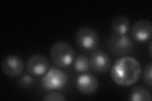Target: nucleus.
<instances>
[{
  "label": "nucleus",
  "mask_w": 152,
  "mask_h": 101,
  "mask_svg": "<svg viewBox=\"0 0 152 101\" xmlns=\"http://www.w3.org/2000/svg\"><path fill=\"white\" fill-rule=\"evenodd\" d=\"M75 39L76 44L86 51L94 49L98 46L99 38L97 32L91 27L80 28L75 33Z\"/></svg>",
  "instance_id": "obj_5"
},
{
  "label": "nucleus",
  "mask_w": 152,
  "mask_h": 101,
  "mask_svg": "<svg viewBox=\"0 0 152 101\" xmlns=\"http://www.w3.org/2000/svg\"><path fill=\"white\" fill-rule=\"evenodd\" d=\"M1 68L3 73L11 78L20 76L24 70V62L20 57L12 54L3 60Z\"/></svg>",
  "instance_id": "obj_6"
},
{
  "label": "nucleus",
  "mask_w": 152,
  "mask_h": 101,
  "mask_svg": "<svg viewBox=\"0 0 152 101\" xmlns=\"http://www.w3.org/2000/svg\"><path fill=\"white\" fill-rule=\"evenodd\" d=\"M49 66L48 60L44 55L39 54L31 56L26 63L28 73L36 77L44 75L49 70Z\"/></svg>",
  "instance_id": "obj_8"
},
{
  "label": "nucleus",
  "mask_w": 152,
  "mask_h": 101,
  "mask_svg": "<svg viewBox=\"0 0 152 101\" xmlns=\"http://www.w3.org/2000/svg\"><path fill=\"white\" fill-rule=\"evenodd\" d=\"M151 71H152V64L151 62H150L147 65L143 71V79L145 84L149 86L150 87H151Z\"/></svg>",
  "instance_id": "obj_16"
},
{
  "label": "nucleus",
  "mask_w": 152,
  "mask_h": 101,
  "mask_svg": "<svg viewBox=\"0 0 152 101\" xmlns=\"http://www.w3.org/2000/svg\"><path fill=\"white\" fill-rule=\"evenodd\" d=\"M51 60L59 68H66L75 60V51L69 43L58 41L53 44L50 51Z\"/></svg>",
  "instance_id": "obj_2"
},
{
  "label": "nucleus",
  "mask_w": 152,
  "mask_h": 101,
  "mask_svg": "<svg viewBox=\"0 0 152 101\" xmlns=\"http://www.w3.org/2000/svg\"><path fill=\"white\" fill-rule=\"evenodd\" d=\"M111 78L121 86H129L136 83L141 74V65L136 59L131 56L118 58L112 66Z\"/></svg>",
  "instance_id": "obj_1"
},
{
  "label": "nucleus",
  "mask_w": 152,
  "mask_h": 101,
  "mask_svg": "<svg viewBox=\"0 0 152 101\" xmlns=\"http://www.w3.org/2000/svg\"><path fill=\"white\" fill-rule=\"evenodd\" d=\"M75 83L78 90L85 95L95 93L99 86L98 78L91 73H84L79 75Z\"/></svg>",
  "instance_id": "obj_10"
},
{
  "label": "nucleus",
  "mask_w": 152,
  "mask_h": 101,
  "mask_svg": "<svg viewBox=\"0 0 152 101\" xmlns=\"http://www.w3.org/2000/svg\"><path fill=\"white\" fill-rule=\"evenodd\" d=\"M107 48L113 56H126L132 52L134 43L131 38L126 35L118 36L113 34L107 41Z\"/></svg>",
  "instance_id": "obj_4"
},
{
  "label": "nucleus",
  "mask_w": 152,
  "mask_h": 101,
  "mask_svg": "<svg viewBox=\"0 0 152 101\" xmlns=\"http://www.w3.org/2000/svg\"><path fill=\"white\" fill-rule=\"evenodd\" d=\"M89 64L92 70L98 74L106 73L111 66V59L105 52L97 49L89 58Z\"/></svg>",
  "instance_id": "obj_7"
},
{
  "label": "nucleus",
  "mask_w": 152,
  "mask_h": 101,
  "mask_svg": "<svg viewBox=\"0 0 152 101\" xmlns=\"http://www.w3.org/2000/svg\"><path fill=\"white\" fill-rule=\"evenodd\" d=\"M66 100V98L62 94L56 91L48 93L42 98V100L45 101H65Z\"/></svg>",
  "instance_id": "obj_15"
},
{
  "label": "nucleus",
  "mask_w": 152,
  "mask_h": 101,
  "mask_svg": "<svg viewBox=\"0 0 152 101\" xmlns=\"http://www.w3.org/2000/svg\"><path fill=\"white\" fill-rule=\"evenodd\" d=\"M129 100L131 101H151V95L145 88L141 86H136L131 91Z\"/></svg>",
  "instance_id": "obj_12"
},
{
  "label": "nucleus",
  "mask_w": 152,
  "mask_h": 101,
  "mask_svg": "<svg viewBox=\"0 0 152 101\" xmlns=\"http://www.w3.org/2000/svg\"><path fill=\"white\" fill-rule=\"evenodd\" d=\"M74 68L79 73H86L90 68L89 59L84 54L79 55L74 60Z\"/></svg>",
  "instance_id": "obj_13"
},
{
  "label": "nucleus",
  "mask_w": 152,
  "mask_h": 101,
  "mask_svg": "<svg viewBox=\"0 0 152 101\" xmlns=\"http://www.w3.org/2000/svg\"><path fill=\"white\" fill-rule=\"evenodd\" d=\"M111 27L115 34L124 36L130 29V21L126 16L118 15L113 18Z\"/></svg>",
  "instance_id": "obj_11"
},
{
  "label": "nucleus",
  "mask_w": 152,
  "mask_h": 101,
  "mask_svg": "<svg viewBox=\"0 0 152 101\" xmlns=\"http://www.w3.org/2000/svg\"><path fill=\"white\" fill-rule=\"evenodd\" d=\"M152 25L150 21L146 19H141L135 22L131 30L132 39L138 42H145L151 37Z\"/></svg>",
  "instance_id": "obj_9"
},
{
  "label": "nucleus",
  "mask_w": 152,
  "mask_h": 101,
  "mask_svg": "<svg viewBox=\"0 0 152 101\" xmlns=\"http://www.w3.org/2000/svg\"><path fill=\"white\" fill-rule=\"evenodd\" d=\"M149 52H150V54L151 55V42L149 44Z\"/></svg>",
  "instance_id": "obj_17"
},
{
  "label": "nucleus",
  "mask_w": 152,
  "mask_h": 101,
  "mask_svg": "<svg viewBox=\"0 0 152 101\" xmlns=\"http://www.w3.org/2000/svg\"><path fill=\"white\" fill-rule=\"evenodd\" d=\"M34 83V78L31 75L24 73L20 75L17 80V84L19 86L23 89L30 88Z\"/></svg>",
  "instance_id": "obj_14"
},
{
  "label": "nucleus",
  "mask_w": 152,
  "mask_h": 101,
  "mask_svg": "<svg viewBox=\"0 0 152 101\" xmlns=\"http://www.w3.org/2000/svg\"><path fill=\"white\" fill-rule=\"evenodd\" d=\"M67 75L60 69L52 66L41 78V85L46 90L62 89L67 83Z\"/></svg>",
  "instance_id": "obj_3"
}]
</instances>
